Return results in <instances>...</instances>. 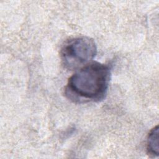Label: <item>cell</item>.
Listing matches in <instances>:
<instances>
[{"mask_svg": "<svg viewBox=\"0 0 159 159\" xmlns=\"http://www.w3.org/2000/svg\"><path fill=\"white\" fill-rule=\"evenodd\" d=\"M110 78L111 69L108 65L98 61L89 62L69 78L65 94L75 102L101 101L107 94Z\"/></svg>", "mask_w": 159, "mask_h": 159, "instance_id": "1", "label": "cell"}, {"mask_svg": "<svg viewBox=\"0 0 159 159\" xmlns=\"http://www.w3.org/2000/svg\"><path fill=\"white\" fill-rule=\"evenodd\" d=\"M96 53L97 47L93 39L88 37H79L65 43L60 56L64 67L75 70L91 62Z\"/></svg>", "mask_w": 159, "mask_h": 159, "instance_id": "2", "label": "cell"}, {"mask_svg": "<svg viewBox=\"0 0 159 159\" xmlns=\"http://www.w3.org/2000/svg\"><path fill=\"white\" fill-rule=\"evenodd\" d=\"M147 149L148 153L153 156L157 157L159 153L158 147V126L157 125L152 129L148 134L147 142Z\"/></svg>", "mask_w": 159, "mask_h": 159, "instance_id": "3", "label": "cell"}]
</instances>
